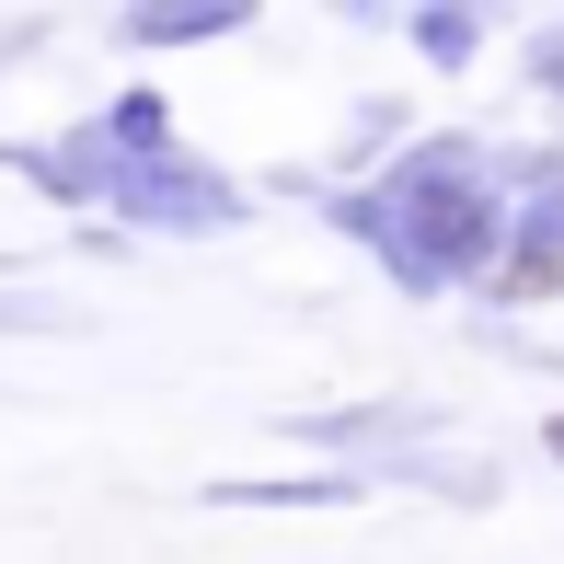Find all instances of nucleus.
<instances>
[{
	"label": "nucleus",
	"mask_w": 564,
	"mask_h": 564,
	"mask_svg": "<svg viewBox=\"0 0 564 564\" xmlns=\"http://www.w3.org/2000/svg\"><path fill=\"white\" fill-rule=\"evenodd\" d=\"M553 449H564V426H553Z\"/></svg>",
	"instance_id": "obj_1"
}]
</instances>
